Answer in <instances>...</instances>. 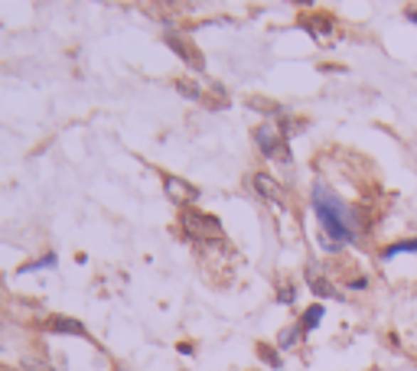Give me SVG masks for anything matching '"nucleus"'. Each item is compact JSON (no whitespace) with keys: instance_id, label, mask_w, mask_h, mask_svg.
Returning <instances> with one entry per match:
<instances>
[{"instance_id":"nucleus-3","label":"nucleus","mask_w":417,"mask_h":371,"mask_svg":"<svg viewBox=\"0 0 417 371\" xmlns=\"http://www.w3.org/2000/svg\"><path fill=\"white\" fill-rule=\"evenodd\" d=\"M255 144L268 160H280V163H290V150H287V137L280 134V127L274 124H261L255 127Z\"/></svg>"},{"instance_id":"nucleus-2","label":"nucleus","mask_w":417,"mask_h":371,"mask_svg":"<svg viewBox=\"0 0 417 371\" xmlns=\"http://www.w3.org/2000/svg\"><path fill=\"white\" fill-rule=\"evenodd\" d=\"M179 228L189 241H199V244H208V241H222V225H218L216 215H206L199 209H183L179 212Z\"/></svg>"},{"instance_id":"nucleus-5","label":"nucleus","mask_w":417,"mask_h":371,"mask_svg":"<svg viewBox=\"0 0 417 371\" xmlns=\"http://www.w3.org/2000/svg\"><path fill=\"white\" fill-rule=\"evenodd\" d=\"M255 189L261 193V199L270 202V205H278V209H284V205H287L284 186H280L278 179L270 176V173H255Z\"/></svg>"},{"instance_id":"nucleus-4","label":"nucleus","mask_w":417,"mask_h":371,"mask_svg":"<svg viewBox=\"0 0 417 371\" xmlns=\"http://www.w3.org/2000/svg\"><path fill=\"white\" fill-rule=\"evenodd\" d=\"M163 193H167V199H170V202L186 205V209L199 199V189H196L193 183H186V179L173 176V173H163Z\"/></svg>"},{"instance_id":"nucleus-14","label":"nucleus","mask_w":417,"mask_h":371,"mask_svg":"<svg viewBox=\"0 0 417 371\" xmlns=\"http://www.w3.org/2000/svg\"><path fill=\"white\" fill-rule=\"evenodd\" d=\"M23 368L26 371H53L46 362H43V358H23Z\"/></svg>"},{"instance_id":"nucleus-17","label":"nucleus","mask_w":417,"mask_h":371,"mask_svg":"<svg viewBox=\"0 0 417 371\" xmlns=\"http://www.w3.org/2000/svg\"><path fill=\"white\" fill-rule=\"evenodd\" d=\"M369 286V280L365 277H359V280H349V290H365Z\"/></svg>"},{"instance_id":"nucleus-8","label":"nucleus","mask_w":417,"mask_h":371,"mask_svg":"<svg viewBox=\"0 0 417 371\" xmlns=\"http://www.w3.org/2000/svg\"><path fill=\"white\" fill-rule=\"evenodd\" d=\"M323 316H326V306H323V303H313V306L303 313V319H300V333H313Z\"/></svg>"},{"instance_id":"nucleus-18","label":"nucleus","mask_w":417,"mask_h":371,"mask_svg":"<svg viewBox=\"0 0 417 371\" xmlns=\"http://www.w3.org/2000/svg\"><path fill=\"white\" fill-rule=\"evenodd\" d=\"M404 16H408L411 23H414V26H417V10H414V7H408V10H404Z\"/></svg>"},{"instance_id":"nucleus-16","label":"nucleus","mask_w":417,"mask_h":371,"mask_svg":"<svg viewBox=\"0 0 417 371\" xmlns=\"http://www.w3.org/2000/svg\"><path fill=\"white\" fill-rule=\"evenodd\" d=\"M278 300L280 303H290V300H294V286H284V290L278 294Z\"/></svg>"},{"instance_id":"nucleus-9","label":"nucleus","mask_w":417,"mask_h":371,"mask_svg":"<svg viewBox=\"0 0 417 371\" xmlns=\"http://www.w3.org/2000/svg\"><path fill=\"white\" fill-rule=\"evenodd\" d=\"M310 286H313V294H317V296H329V300H336V296H339V294H336V290H332V286H329V280H323V277H320V274H317V267H310Z\"/></svg>"},{"instance_id":"nucleus-7","label":"nucleus","mask_w":417,"mask_h":371,"mask_svg":"<svg viewBox=\"0 0 417 371\" xmlns=\"http://www.w3.org/2000/svg\"><path fill=\"white\" fill-rule=\"evenodd\" d=\"M46 329H49V333H69V335H85V339H88L85 326L78 323V319H69V316H49Z\"/></svg>"},{"instance_id":"nucleus-10","label":"nucleus","mask_w":417,"mask_h":371,"mask_svg":"<svg viewBox=\"0 0 417 371\" xmlns=\"http://www.w3.org/2000/svg\"><path fill=\"white\" fill-rule=\"evenodd\" d=\"M303 26H307V30L313 33V36H320V39H323V36H329V33H332V23H329V20H323V16H313V20H303Z\"/></svg>"},{"instance_id":"nucleus-13","label":"nucleus","mask_w":417,"mask_h":371,"mask_svg":"<svg viewBox=\"0 0 417 371\" xmlns=\"http://www.w3.org/2000/svg\"><path fill=\"white\" fill-rule=\"evenodd\" d=\"M258 352H261V355H264V362H268L270 368H280V365H284V362H280V358H278V352H274V348H270V345H261V348H258Z\"/></svg>"},{"instance_id":"nucleus-11","label":"nucleus","mask_w":417,"mask_h":371,"mask_svg":"<svg viewBox=\"0 0 417 371\" xmlns=\"http://www.w3.org/2000/svg\"><path fill=\"white\" fill-rule=\"evenodd\" d=\"M43 267H56V254L49 251V254H43L39 261H33V264H23V274H30V271H43Z\"/></svg>"},{"instance_id":"nucleus-12","label":"nucleus","mask_w":417,"mask_h":371,"mask_svg":"<svg viewBox=\"0 0 417 371\" xmlns=\"http://www.w3.org/2000/svg\"><path fill=\"white\" fill-rule=\"evenodd\" d=\"M297 339H300V326H290V329H284V333H280L278 345H280V348H290Z\"/></svg>"},{"instance_id":"nucleus-1","label":"nucleus","mask_w":417,"mask_h":371,"mask_svg":"<svg viewBox=\"0 0 417 371\" xmlns=\"http://www.w3.org/2000/svg\"><path fill=\"white\" fill-rule=\"evenodd\" d=\"M313 212H317V218H320L323 235L332 238L336 244H352V241H359V232L365 228L362 212L346 205L326 183L313 186Z\"/></svg>"},{"instance_id":"nucleus-6","label":"nucleus","mask_w":417,"mask_h":371,"mask_svg":"<svg viewBox=\"0 0 417 371\" xmlns=\"http://www.w3.org/2000/svg\"><path fill=\"white\" fill-rule=\"evenodd\" d=\"M167 43H170V49H173L176 55H183V62L189 65V69H196V72L202 69V55H199V49H193V43H189V39H183V36H167Z\"/></svg>"},{"instance_id":"nucleus-15","label":"nucleus","mask_w":417,"mask_h":371,"mask_svg":"<svg viewBox=\"0 0 417 371\" xmlns=\"http://www.w3.org/2000/svg\"><path fill=\"white\" fill-rule=\"evenodd\" d=\"M176 88H179V92H183V95H186V98H193V101H196V98H199V95H202L199 88L193 85V82H176Z\"/></svg>"}]
</instances>
